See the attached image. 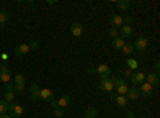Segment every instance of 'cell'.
Returning <instances> with one entry per match:
<instances>
[{"instance_id": "cell-1", "label": "cell", "mask_w": 160, "mask_h": 118, "mask_svg": "<svg viewBox=\"0 0 160 118\" xmlns=\"http://www.w3.org/2000/svg\"><path fill=\"white\" fill-rule=\"evenodd\" d=\"M146 46H148V37H144V35L138 37L135 40V43H133V48H135L136 51H144Z\"/></svg>"}, {"instance_id": "cell-2", "label": "cell", "mask_w": 160, "mask_h": 118, "mask_svg": "<svg viewBox=\"0 0 160 118\" xmlns=\"http://www.w3.org/2000/svg\"><path fill=\"white\" fill-rule=\"evenodd\" d=\"M99 89L101 91H106V93H112L114 91V85H112V82H111V77H108V78H101V82H99Z\"/></svg>"}, {"instance_id": "cell-3", "label": "cell", "mask_w": 160, "mask_h": 118, "mask_svg": "<svg viewBox=\"0 0 160 118\" xmlns=\"http://www.w3.org/2000/svg\"><path fill=\"white\" fill-rule=\"evenodd\" d=\"M40 101H43V102H51V101H55V96H53V91L48 89V88H42L40 89Z\"/></svg>"}, {"instance_id": "cell-4", "label": "cell", "mask_w": 160, "mask_h": 118, "mask_svg": "<svg viewBox=\"0 0 160 118\" xmlns=\"http://www.w3.org/2000/svg\"><path fill=\"white\" fill-rule=\"evenodd\" d=\"M98 75H101L102 78H108V77H111L112 75V72H111V69H109V65L108 64H99L98 65V69L95 70Z\"/></svg>"}, {"instance_id": "cell-5", "label": "cell", "mask_w": 160, "mask_h": 118, "mask_svg": "<svg viewBox=\"0 0 160 118\" xmlns=\"http://www.w3.org/2000/svg\"><path fill=\"white\" fill-rule=\"evenodd\" d=\"M10 116L11 118H19L22 115V107L18 106V104H10Z\"/></svg>"}, {"instance_id": "cell-6", "label": "cell", "mask_w": 160, "mask_h": 118, "mask_svg": "<svg viewBox=\"0 0 160 118\" xmlns=\"http://www.w3.org/2000/svg\"><path fill=\"white\" fill-rule=\"evenodd\" d=\"M111 99L115 101V102H117V106H120V107H127V106H128V99H127L125 96H118V94H115L114 91H112V94H111Z\"/></svg>"}, {"instance_id": "cell-7", "label": "cell", "mask_w": 160, "mask_h": 118, "mask_svg": "<svg viewBox=\"0 0 160 118\" xmlns=\"http://www.w3.org/2000/svg\"><path fill=\"white\" fill-rule=\"evenodd\" d=\"M69 31H71L72 35L80 37V35L83 34V26H82V24H78V22H72V24H71V27H69Z\"/></svg>"}, {"instance_id": "cell-8", "label": "cell", "mask_w": 160, "mask_h": 118, "mask_svg": "<svg viewBox=\"0 0 160 118\" xmlns=\"http://www.w3.org/2000/svg\"><path fill=\"white\" fill-rule=\"evenodd\" d=\"M109 21H111V24H112L114 29L122 27V26H123V18L120 16V15H112V16L109 18Z\"/></svg>"}, {"instance_id": "cell-9", "label": "cell", "mask_w": 160, "mask_h": 118, "mask_svg": "<svg viewBox=\"0 0 160 118\" xmlns=\"http://www.w3.org/2000/svg\"><path fill=\"white\" fill-rule=\"evenodd\" d=\"M144 80H146V75H144L142 72H135V73L131 75V83L135 85V86H136V85H141Z\"/></svg>"}, {"instance_id": "cell-10", "label": "cell", "mask_w": 160, "mask_h": 118, "mask_svg": "<svg viewBox=\"0 0 160 118\" xmlns=\"http://www.w3.org/2000/svg\"><path fill=\"white\" fill-rule=\"evenodd\" d=\"M152 86L149 85V83H146V82H142L141 83V89H139V94H142V96H146V97H149L151 94H152Z\"/></svg>"}, {"instance_id": "cell-11", "label": "cell", "mask_w": 160, "mask_h": 118, "mask_svg": "<svg viewBox=\"0 0 160 118\" xmlns=\"http://www.w3.org/2000/svg\"><path fill=\"white\" fill-rule=\"evenodd\" d=\"M144 82L149 83L151 86L157 85V83H158V73H157V72H151L149 75H146V80H144Z\"/></svg>"}, {"instance_id": "cell-12", "label": "cell", "mask_w": 160, "mask_h": 118, "mask_svg": "<svg viewBox=\"0 0 160 118\" xmlns=\"http://www.w3.org/2000/svg\"><path fill=\"white\" fill-rule=\"evenodd\" d=\"M139 96H141V94H139V89H138V88H128L127 94H125V97H127V99H131V101L138 99Z\"/></svg>"}, {"instance_id": "cell-13", "label": "cell", "mask_w": 160, "mask_h": 118, "mask_svg": "<svg viewBox=\"0 0 160 118\" xmlns=\"http://www.w3.org/2000/svg\"><path fill=\"white\" fill-rule=\"evenodd\" d=\"M29 51H31L29 46L26 45V43H22V45H18V46L15 48V54H16V56H24V54H28Z\"/></svg>"}, {"instance_id": "cell-14", "label": "cell", "mask_w": 160, "mask_h": 118, "mask_svg": "<svg viewBox=\"0 0 160 118\" xmlns=\"http://www.w3.org/2000/svg\"><path fill=\"white\" fill-rule=\"evenodd\" d=\"M40 89H42V88H40L38 85H32V86H31V99H32L34 102H37L38 97H40Z\"/></svg>"}, {"instance_id": "cell-15", "label": "cell", "mask_w": 160, "mask_h": 118, "mask_svg": "<svg viewBox=\"0 0 160 118\" xmlns=\"http://www.w3.org/2000/svg\"><path fill=\"white\" fill-rule=\"evenodd\" d=\"M118 29H120V35L118 37H122L123 40H125V38H128L131 35V32H133L131 31V26H125V24L122 26V27H118Z\"/></svg>"}, {"instance_id": "cell-16", "label": "cell", "mask_w": 160, "mask_h": 118, "mask_svg": "<svg viewBox=\"0 0 160 118\" xmlns=\"http://www.w3.org/2000/svg\"><path fill=\"white\" fill-rule=\"evenodd\" d=\"M125 45V40L122 37H115V38H112V48L114 50H122V46Z\"/></svg>"}, {"instance_id": "cell-17", "label": "cell", "mask_w": 160, "mask_h": 118, "mask_svg": "<svg viewBox=\"0 0 160 118\" xmlns=\"http://www.w3.org/2000/svg\"><path fill=\"white\" fill-rule=\"evenodd\" d=\"M56 102H58V107H59V109H64V107H68L69 104H71V97H69V96H62V97L58 99Z\"/></svg>"}, {"instance_id": "cell-18", "label": "cell", "mask_w": 160, "mask_h": 118, "mask_svg": "<svg viewBox=\"0 0 160 118\" xmlns=\"http://www.w3.org/2000/svg\"><path fill=\"white\" fill-rule=\"evenodd\" d=\"M111 82H112V85H114V89H115L117 86H120V85H125V83H127V82L123 80V78H120V77H115V75H112Z\"/></svg>"}, {"instance_id": "cell-19", "label": "cell", "mask_w": 160, "mask_h": 118, "mask_svg": "<svg viewBox=\"0 0 160 118\" xmlns=\"http://www.w3.org/2000/svg\"><path fill=\"white\" fill-rule=\"evenodd\" d=\"M98 116V110L95 107H88L85 112V118H96Z\"/></svg>"}, {"instance_id": "cell-20", "label": "cell", "mask_w": 160, "mask_h": 118, "mask_svg": "<svg viewBox=\"0 0 160 118\" xmlns=\"http://www.w3.org/2000/svg\"><path fill=\"white\" fill-rule=\"evenodd\" d=\"M115 91H117L115 94H118V96H125V94H127V91H128V85H127V83H125V85H120V86L115 88Z\"/></svg>"}, {"instance_id": "cell-21", "label": "cell", "mask_w": 160, "mask_h": 118, "mask_svg": "<svg viewBox=\"0 0 160 118\" xmlns=\"http://www.w3.org/2000/svg\"><path fill=\"white\" fill-rule=\"evenodd\" d=\"M8 110H10V104L5 102V101H0V115L8 113Z\"/></svg>"}, {"instance_id": "cell-22", "label": "cell", "mask_w": 160, "mask_h": 118, "mask_svg": "<svg viewBox=\"0 0 160 118\" xmlns=\"http://www.w3.org/2000/svg\"><path fill=\"white\" fill-rule=\"evenodd\" d=\"M7 21H8V13L7 11H0V27H3V26L7 24Z\"/></svg>"}, {"instance_id": "cell-23", "label": "cell", "mask_w": 160, "mask_h": 118, "mask_svg": "<svg viewBox=\"0 0 160 118\" xmlns=\"http://www.w3.org/2000/svg\"><path fill=\"white\" fill-rule=\"evenodd\" d=\"M117 8L118 10H128L130 8V2H128V0H118V2H117Z\"/></svg>"}, {"instance_id": "cell-24", "label": "cell", "mask_w": 160, "mask_h": 118, "mask_svg": "<svg viewBox=\"0 0 160 118\" xmlns=\"http://www.w3.org/2000/svg\"><path fill=\"white\" fill-rule=\"evenodd\" d=\"M13 83H15V85H26V78H24V75H22V73L16 75L15 78H13Z\"/></svg>"}, {"instance_id": "cell-25", "label": "cell", "mask_w": 160, "mask_h": 118, "mask_svg": "<svg viewBox=\"0 0 160 118\" xmlns=\"http://www.w3.org/2000/svg\"><path fill=\"white\" fill-rule=\"evenodd\" d=\"M122 51H123L125 54H128V56H130V54L133 53V51H135V48H133V45H131V43H125V45L122 46Z\"/></svg>"}, {"instance_id": "cell-26", "label": "cell", "mask_w": 160, "mask_h": 118, "mask_svg": "<svg viewBox=\"0 0 160 118\" xmlns=\"http://www.w3.org/2000/svg\"><path fill=\"white\" fill-rule=\"evenodd\" d=\"M127 65H128V69L135 70V69H138V61H136V59H133V58H130V59L127 61Z\"/></svg>"}, {"instance_id": "cell-27", "label": "cell", "mask_w": 160, "mask_h": 118, "mask_svg": "<svg viewBox=\"0 0 160 118\" xmlns=\"http://www.w3.org/2000/svg\"><path fill=\"white\" fill-rule=\"evenodd\" d=\"M0 82L10 83V82H11V72H8V73H0Z\"/></svg>"}, {"instance_id": "cell-28", "label": "cell", "mask_w": 160, "mask_h": 118, "mask_svg": "<svg viewBox=\"0 0 160 118\" xmlns=\"http://www.w3.org/2000/svg\"><path fill=\"white\" fill-rule=\"evenodd\" d=\"M13 99H15V93H13V91H7L5 93V102H13Z\"/></svg>"}, {"instance_id": "cell-29", "label": "cell", "mask_w": 160, "mask_h": 118, "mask_svg": "<svg viewBox=\"0 0 160 118\" xmlns=\"http://www.w3.org/2000/svg\"><path fill=\"white\" fill-rule=\"evenodd\" d=\"M10 72V67L5 64H0V73H8Z\"/></svg>"}, {"instance_id": "cell-30", "label": "cell", "mask_w": 160, "mask_h": 118, "mask_svg": "<svg viewBox=\"0 0 160 118\" xmlns=\"http://www.w3.org/2000/svg\"><path fill=\"white\" fill-rule=\"evenodd\" d=\"M15 85V83H13ZM26 89V85H15V91L16 93H22V91Z\"/></svg>"}, {"instance_id": "cell-31", "label": "cell", "mask_w": 160, "mask_h": 118, "mask_svg": "<svg viewBox=\"0 0 160 118\" xmlns=\"http://www.w3.org/2000/svg\"><path fill=\"white\" fill-rule=\"evenodd\" d=\"M55 116H56V118H62V116H64L62 109H59V107H58V109H55Z\"/></svg>"}, {"instance_id": "cell-32", "label": "cell", "mask_w": 160, "mask_h": 118, "mask_svg": "<svg viewBox=\"0 0 160 118\" xmlns=\"http://www.w3.org/2000/svg\"><path fill=\"white\" fill-rule=\"evenodd\" d=\"M5 89H7V91H13V93H15V85H13V82L5 83Z\"/></svg>"}, {"instance_id": "cell-33", "label": "cell", "mask_w": 160, "mask_h": 118, "mask_svg": "<svg viewBox=\"0 0 160 118\" xmlns=\"http://www.w3.org/2000/svg\"><path fill=\"white\" fill-rule=\"evenodd\" d=\"M28 46H29V50H31V51H34V50H37V48H38V43H37L35 40H32Z\"/></svg>"}, {"instance_id": "cell-34", "label": "cell", "mask_w": 160, "mask_h": 118, "mask_svg": "<svg viewBox=\"0 0 160 118\" xmlns=\"http://www.w3.org/2000/svg\"><path fill=\"white\" fill-rule=\"evenodd\" d=\"M109 35H111L112 38H115V37H118V31H117V29H114V27H111V31H109Z\"/></svg>"}, {"instance_id": "cell-35", "label": "cell", "mask_w": 160, "mask_h": 118, "mask_svg": "<svg viewBox=\"0 0 160 118\" xmlns=\"http://www.w3.org/2000/svg\"><path fill=\"white\" fill-rule=\"evenodd\" d=\"M133 75V70L131 69H125V77H131Z\"/></svg>"}, {"instance_id": "cell-36", "label": "cell", "mask_w": 160, "mask_h": 118, "mask_svg": "<svg viewBox=\"0 0 160 118\" xmlns=\"http://www.w3.org/2000/svg\"><path fill=\"white\" fill-rule=\"evenodd\" d=\"M50 104H51V107H53V109H58V102H56V101H51Z\"/></svg>"}, {"instance_id": "cell-37", "label": "cell", "mask_w": 160, "mask_h": 118, "mask_svg": "<svg viewBox=\"0 0 160 118\" xmlns=\"http://www.w3.org/2000/svg\"><path fill=\"white\" fill-rule=\"evenodd\" d=\"M127 118H135V113H133L131 110H130V112H127Z\"/></svg>"}, {"instance_id": "cell-38", "label": "cell", "mask_w": 160, "mask_h": 118, "mask_svg": "<svg viewBox=\"0 0 160 118\" xmlns=\"http://www.w3.org/2000/svg\"><path fill=\"white\" fill-rule=\"evenodd\" d=\"M87 72H88V73H90V75H93V73H96V72H95V69H91V67H90V69H88V70H87Z\"/></svg>"}, {"instance_id": "cell-39", "label": "cell", "mask_w": 160, "mask_h": 118, "mask_svg": "<svg viewBox=\"0 0 160 118\" xmlns=\"http://www.w3.org/2000/svg\"><path fill=\"white\" fill-rule=\"evenodd\" d=\"M0 118H11L10 115H0Z\"/></svg>"}, {"instance_id": "cell-40", "label": "cell", "mask_w": 160, "mask_h": 118, "mask_svg": "<svg viewBox=\"0 0 160 118\" xmlns=\"http://www.w3.org/2000/svg\"><path fill=\"white\" fill-rule=\"evenodd\" d=\"M0 96H2V93H0Z\"/></svg>"}, {"instance_id": "cell-41", "label": "cell", "mask_w": 160, "mask_h": 118, "mask_svg": "<svg viewBox=\"0 0 160 118\" xmlns=\"http://www.w3.org/2000/svg\"><path fill=\"white\" fill-rule=\"evenodd\" d=\"M82 118H85V116H82Z\"/></svg>"}, {"instance_id": "cell-42", "label": "cell", "mask_w": 160, "mask_h": 118, "mask_svg": "<svg viewBox=\"0 0 160 118\" xmlns=\"http://www.w3.org/2000/svg\"><path fill=\"white\" fill-rule=\"evenodd\" d=\"M135 118H138V116H135Z\"/></svg>"}]
</instances>
